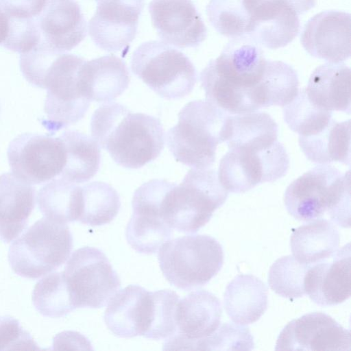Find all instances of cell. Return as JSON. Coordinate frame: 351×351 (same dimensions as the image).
<instances>
[{
  "label": "cell",
  "instance_id": "cell-1",
  "mask_svg": "<svg viewBox=\"0 0 351 351\" xmlns=\"http://www.w3.org/2000/svg\"><path fill=\"white\" fill-rule=\"evenodd\" d=\"M267 62L262 50L250 38H234L200 73L206 100L230 114L265 108Z\"/></svg>",
  "mask_w": 351,
  "mask_h": 351
},
{
  "label": "cell",
  "instance_id": "cell-2",
  "mask_svg": "<svg viewBox=\"0 0 351 351\" xmlns=\"http://www.w3.org/2000/svg\"><path fill=\"white\" fill-rule=\"evenodd\" d=\"M86 60L60 52L43 40L20 57V68L31 84L47 89L43 124L52 134L78 122L90 101L81 93L78 75Z\"/></svg>",
  "mask_w": 351,
  "mask_h": 351
},
{
  "label": "cell",
  "instance_id": "cell-3",
  "mask_svg": "<svg viewBox=\"0 0 351 351\" xmlns=\"http://www.w3.org/2000/svg\"><path fill=\"white\" fill-rule=\"evenodd\" d=\"M92 138L119 165L138 169L155 160L165 144L159 119L135 113L120 104L99 107L90 121Z\"/></svg>",
  "mask_w": 351,
  "mask_h": 351
},
{
  "label": "cell",
  "instance_id": "cell-4",
  "mask_svg": "<svg viewBox=\"0 0 351 351\" xmlns=\"http://www.w3.org/2000/svg\"><path fill=\"white\" fill-rule=\"evenodd\" d=\"M284 202L295 219L309 221L328 213L341 227L350 226V171L342 173L326 164L319 165L293 180Z\"/></svg>",
  "mask_w": 351,
  "mask_h": 351
},
{
  "label": "cell",
  "instance_id": "cell-5",
  "mask_svg": "<svg viewBox=\"0 0 351 351\" xmlns=\"http://www.w3.org/2000/svg\"><path fill=\"white\" fill-rule=\"evenodd\" d=\"M227 112L206 100L186 104L178 123L166 134L174 158L193 169H208L215 161L217 145L225 141Z\"/></svg>",
  "mask_w": 351,
  "mask_h": 351
},
{
  "label": "cell",
  "instance_id": "cell-6",
  "mask_svg": "<svg viewBox=\"0 0 351 351\" xmlns=\"http://www.w3.org/2000/svg\"><path fill=\"white\" fill-rule=\"evenodd\" d=\"M228 193L215 169L193 168L180 184L170 182L162 201V217L179 232H196L225 203Z\"/></svg>",
  "mask_w": 351,
  "mask_h": 351
},
{
  "label": "cell",
  "instance_id": "cell-7",
  "mask_svg": "<svg viewBox=\"0 0 351 351\" xmlns=\"http://www.w3.org/2000/svg\"><path fill=\"white\" fill-rule=\"evenodd\" d=\"M8 261L17 275L43 277L69 258L73 237L67 223L44 217L12 241Z\"/></svg>",
  "mask_w": 351,
  "mask_h": 351
},
{
  "label": "cell",
  "instance_id": "cell-8",
  "mask_svg": "<svg viewBox=\"0 0 351 351\" xmlns=\"http://www.w3.org/2000/svg\"><path fill=\"white\" fill-rule=\"evenodd\" d=\"M158 262L167 281L188 291L208 283L221 269V244L206 234L185 235L168 240L159 248Z\"/></svg>",
  "mask_w": 351,
  "mask_h": 351
},
{
  "label": "cell",
  "instance_id": "cell-9",
  "mask_svg": "<svg viewBox=\"0 0 351 351\" xmlns=\"http://www.w3.org/2000/svg\"><path fill=\"white\" fill-rule=\"evenodd\" d=\"M131 69L148 87L167 99L186 96L197 82V71L189 58L158 40L145 42L136 48Z\"/></svg>",
  "mask_w": 351,
  "mask_h": 351
},
{
  "label": "cell",
  "instance_id": "cell-10",
  "mask_svg": "<svg viewBox=\"0 0 351 351\" xmlns=\"http://www.w3.org/2000/svg\"><path fill=\"white\" fill-rule=\"evenodd\" d=\"M62 273L75 308L103 307L121 287L107 256L93 247L74 251Z\"/></svg>",
  "mask_w": 351,
  "mask_h": 351
},
{
  "label": "cell",
  "instance_id": "cell-11",
  "mask_svg": "<svg viewBox=\"0 0 351 351\" xmlns=\"http://www.w3.org/2000/svg\"><path fill=\"white\" fill-rule=\"evenodd\" d=\"M289 167L286 149L277 141L261 150L228 149L219 162L217 176L228 192L241 193L259 184L272 182L284 177Z\"/></svg>",
  "mask_w": 351,
  "mask_h": 351
},
{
  "label": "cell",
  "instance_id": "cell-12",
  "mask_svg": "<svg viewBox=\"0 0 351 351\" xmlns=\"http://www.w3.org/2000/svg\"><path fill=\"white\" fill-rule=\"evenodd\" d=\"M8 158L12 173L29 184H38L60 175L66 152L60 137L25 133L10 143Z\"/></svg>",
  "mask_w": 351,
  "mask_h": 351
},
{
  "label": "cell",
  "instance_id": "cell-13",
  "mask_svg": "<svg viewBox=\"0 0 351 351\" xmlns=\"http://www.w3.org/2000/svg\"><path fill=\"white\" fill-rule=\"evenodd\" d=\"M88 29L94 43L108 52L124 54L137 33L144 0H95Z\"/></svg>",
  "mask_w": 351,
  "mask_h": 351
},
{
  "label": "cell",
  "instance_id": "cell-14",
  "mask_svg": "<svg viewBox=\"0 0 351 351\" xmlns=\"http://www.w3.org/2000/svg\"><path fill=\"white\" fill-rule=\"evenodd\" d=\"M221 306L219 299L204 290L192 291L179 300L176 309V331L163 350H195L199 341L219 326Z\"/></svg>",
  "mask_w": 351,
  "mask_h": 351
},
{
  "label": "cell",
  "instance_id": "cell-15",
  "mask_svg": "<svg viewBox=\"0 0 351 351\" xmlns=\"http://www.w3.org/2000/svg\"><path fill=\"white\" fill-rule=\"evenodd\" d=\"M350 330L322 312L305 314L288 323L280 333L276 350L350 351Z\"/></svg>",
  "mask_w": 351,
  "mask_h": 351
},
{
  "label": "cell",
  "instance_id": "cell-16",
  "mask_svg": "<svg viewBox=\"0 0 351 351\" xmlns=\"http://www.w3.org/2000/svg\"><path fill=\"white\" fill-rule=\"evenodd\" d=\"M249 16L246 35L268 49L283 47L300 30L298 14L282 0H241Z\"/></svg>",
  "mask_w": 351,
  "mask_h": 351
},
{
  "label": "cell",
  "instance_id": "cell-17",
  "mask_svg": "<svg viewBox=\"0 0 351 351\" xmlns=\"http://www.w3.org/2000/svg\"><path fill=\"white\" fill-rule=\"evenodd\" d=\"M159 37L179 48L196 47L207 29L192 0H152L148 6Z\"/></svg>",
  "mask_w": 351,
  "mask_h": 351
},
{
  "label": "cell",
  "instance_id": "cell-18",
  "mask_svg": "<svg viewBox=\"0 0 351 351\" xmlns=\"http://www.w3.org/2000/svg\"><path fill=\"white\" fill-rule=\"evenodd\" d=\"M350 14L327 10L311 18L304 27L301 43L312 56L339 63L350 56Z\"/></svg>",
  "mask_w": 351,
  "mask_h": 351
},
{
  "label": "cell",
  "instance_id": "cell-19",
  "mask_svg": "<svg viewBox=\"0 0 351 351\" xmlns=\"http://www.w3.org/2000/svg\"><path fill=\"white\" fill-rule=\"evenodd\" d=\"M350 243L330 257L311 265L304 278V289L315 304L326 306L341 304L350 296Z\"/></svg>",
  "mask_w": 351,
  "mask_h": 351
},
{
  "label": "cell",
  "instance_id": "cell-20",
  "mask_svg": "<svg viewBox=\"0 0 351 351\" xmlns=\"http://www.w3.org/2000/svg\"><path fill=\"white\" fill-rule=\"evenodd\" d=\"M108 303L104 322L114 335L124 338L145 336L151 322L152 292L130 285L117 291Z\"/></svg>",
  "mask_w": 351,
  "mask_h": 351
},
{
  "label": "cell",
  "instance_id": "cell-21",
  "mask_svg": "<svg viewBox=\"0 0 351 351\" xmlns=\"http://www.w3.org/2000/svg\"><path fill=\"white\" fill-rule=\"evenodd\" d=\"M36 19L43 40L60 52L77 46L87 34L86 20L75 0H47Z\"/></svg>",
  "mask_w": 351,
  "mask_h": 351
},
{
  "label": "cell",
  "instance_id": "cell-22",
  "mask_svg": "<svg viewBox=\"0 0 351 351\" xmlns=\"http://www.w3.org/2000/svg\"><path fill=\"white\" fill-rule=\"evenodd\" d=\"M129 83L125 62L114 55L85 61L78 75L81 93L90 101L110 103L128 88Z\"/></svg>",
  "mask_w": 351,
  "mask_h": 351
},
{
  "label": "cell",
  "instance_id": "cell-23",
  "mask_svg": "<svg viewBox=\"0 0 351 351\" xmlns=\"http://www.w3.org/2000/svg\"><path fill=\"white\" fill-rule=\"evenodd\" d=\"M36 200L32 184L13 173L0 175V239L10 243L25 230Z\"/></svg>",
  "mask_w": 351,
  "mask_h": 351
},
{
  "label": "cell",
  "instance_id": "cell-24",
  "mask_svg": "<svg viewBox=\"0 0 351 351\" xmlns=\"http://www.w3.org/2000/svg\"><path fill=\"white\" fill-rule=\"evenodd\" d=\"M350 69L342 63L328 62L317 67L305 88L308 99L328 111L350 114Z\"/></svg>",
  "mask_w": 351,
  "mask_h": 351
},
{
  "label": "cell",
  "instance_id": "cell-25",
  "mask_svg": "<svg viewBox=\"0 0 351 351\" xmlns=\"http://www.w3.org/2000/svg\"><path fill=\"white\" fill-rule=\"evenodd\" d=\"M223 300L229 317L235 324L245 326L258 321L266 311L267 289L257 277L240 274L227 285Z\"/></svg>",
  "mask_w": 351,
  "mask_h": 351
},
{
  "label": "cell",
  "instance_id": "cell-26",
  "mask_svg": "<svg viewBox=\"0 0 351 351\" xmlns=\"http://www.w3.org/2000/svg\"><path fill=\"white\" fill-rule=\"evenodd\" d=\"M339 234L335 226L324 219H315L295 229L290 245L299 262L311 265L332 255L339 245Z\"/></svg>",
  "mask_w": 351,
  "mask_h": 351
},
{
  "label": "cell",
  "instance_id": "cell-27",
  "mask_svg": "<svg viewBox=\"0 0 351 351\" xmlns=\"http://www.w3.org/2000/svg\"><path fill=\"white\" fill-rule=\"evenodd\" d=\"M278 141V125L263 112L228 116L225 128V141L228 149H265Z\"/></svg>",
  "mask_w": 351,
  "mask_h": 351
},
{
  "label": "cell",
  "instance_id": "cell-28",
  "mask_svg": "<svg viewBox=\"0 0 351 351\" xmlns=\"http://www.w3.org/2000/svg\"><path fill=\"white\" fill-rule=\"evenodd\" d=\"M300 147L311 162L350 164V120L337 122L330 119L321 132L309 136H299Z\"/></svg>",
  "mask_w": 351,
  "mask_h": 351
},
{
  "label": "cell",
  "instance_id": "cell-29",
  "mask_svg": "<svg viewBox=\"0 0 351 351\" xmlns=\"http://www.w3.org/2000/svg\"><path fill=\"white\" fill-rule=\"evenodd\" d=\"M66 152V162L60 176L75 184L90 180L100 165V149L93 138L76 130H66L60 136Z\"/></svg>",
  "mask_w": 351,
  "mask_h": 351
},
{
  "label": "cell",
  "instance_id": "cell-30",
  "mask_svg": "<svg viewBox=\"0 0 351 351\" xmlns=\"http://www.w3.org/2000/svg\"><path fill=\"white\" fill-rule=\"evenodd\" d=\"M36 200L45 217L64 223L78 221L81 186L60 177L54 178L40 189Z\"/></svg>",
  "mask_w": 351,
  "mask_h": 351
},
{
  "label": "cell",
  "instance_id": "cell-31",
  "mask_svg": "<svg viewBox=\"0 0 351 351\" xmlns=\"http://www.w3.org/2000/svg\"><path fill=\"white\" fill-rule=\"evenodd\" d=\"M121 207L118 193L110 184L93 182L81 186V209L78 221L92 226L110 223Z\"/></svg>",
  "mask_w": 351,
  "mask_h": 351
},
{
  "label": "cell",
  "instance_id": "cell-32",
  "mask_svg": "<svg viewBox=\"0 0 351 351\" xmlns=\"http://www.w3.org/2000/svg\"><path fill=\"white\" fill-rule=\"evenodd\" d=\"M171 235L172 228L162 218L152 215L132 213L125 229L128 243L145 254L157 252Z\"/></svg>",
  "mask_w": 351,
  "mask_h": 351
},
{
  "label": "cell",
  "instance_id": "cell-33",
  "mask_svg": "<svg viewBox=\"0 0 351 351\" xmlns=\"http://www.w3.org/2000/svg\"><path fill=\"white\" fill-rule=\"evenodd\" d=\"M36 309L45 317H63L75 309L62 272H51L41 278L32 292Z\"/></svg>",
  "mask_w": 351,
  "mask_h": 351
},
{
  "label": "cell",
  "instance_id": "cell-34",
  "mask_svg": "<svg viewBox=\"0 0 351 351\" xmlns=\"http://www.w3.org/2000/svg\"><path fill=\"white\" fill-rule=\"evenodd\" d=\"M284 120L289 128L302 136H309L321 132L332 119V112L320 108L308 98L305 88L283 107Z\"/></svg>",
  "mask_w": 351,
  "mask_h": 351
},
{
  "label": "cell",
  "instance_id": "cell-35",
  "mask_svg": "<svg viewBox=\"0 0 351 351\" xmlns=\"http://www.w3.org/2000/svg\"><path fill=\"white\" fill-rule=\"evenodd\" d=\"M310 266L299 262L291 255L277 259L269 271V287L283 298L295 299L302 297L306 294L304 278Z\"/></svg>",
  "mask_w": 351,
  "mask_h": 351
},
{
  "label": "cell",
  "instance_id": "cell-36",
  "mask_svg": "<svg viewBox=\"0 0 351 351\" xmlns=\"http://www.w3.org/2000/svg\"><path fill=\"white\" fill-rule=\"evenodd\" d=\"M206 14L219 34L231 38L246 35L249 16L241 0H210Z\"/></svg>",
  "mask_w": 351,
  "mask_h": 351
},
{
  "label": "cell",
  "instance_id": "cell-37",
  "mask_svg": "<svg viewBox=\"0 0 351 351\" xmlns=\"http://www.w3.org/2000/svg\"><path fill=\"white\" fill-rule=\"evenodd\" d=\"M152 296L151 322L144 337L155 340L169 337L176 331V309L180 298L169 289L154 291Z\"/></svg>",
  "mask_w": 351,
  "mask_h": 351
},
{
  "label": "cell",
  "instance_id": "cell-38",
  "mask_svg": "<svg viewBox=\"0 0 351 351\" xmlns=\"http://www.w3.org/2000/svg\"><path fill=\"white\" fill-rule=\"evenodd\" d=\"M254 343L248 328L223 323L208 337L197 343L195 350H251Z\"/></svg>",
  "mask_w": 351,
  "mask_h": 351
},
{
  "label": "cell",
  "instance_id": "cell-39",
  "mask_svg": "<svg viewBox=\"0 0 351 351\" xmlns=\"http://www.w3.org/2000/svg\"><path fill=\"white\" fill-rule=\"evenodd\" d=\"M8 19V30L2 43L5 48L23 54L31 51L40 43L41 34L36 18Z\"/></svg>",
  "mask_w": 351,
  "mask_h": 351
},
{
  "label": "cell",
  "instance_id": "cell-40",
  "mask_svg": "<svg viewBox=\"0 0 351 351\" xmlns=\"http://www.w3.org/2000/svg\"><path fill=\"white\" fill-rule=\"evenodd\" d=\"M30 335L10 316H0V351L38 350Z\"/></svg>",
  "mask_w": 351,
  "mask_h": 351
},
{
  "label": "cell",
  "instance_id": "cell-41",
  "mask_svg": "<svg viewBox=\"0 0 351 351\" xmlns=\"http://www.w3.org/2000/svg\"><path fill=\"white\" fill-rule=\"evenodd\" d=\"M47 0H0V8L8 17L33 19L43 10Z\"/></svg>",
  "mask_w": 351,
  "mask_h": 351
},
{
  "label": "cell",
  "instance_id": "cell-42",
  "mask_svg": "<svg viewBox=\"0 0 351 351\" xmlns=\"http://www.w3.org/2000/svg\"><path fill=\"white\" fill-rule=\"evenodd\" d=\"M8 30V19L0 8V44L4 41Z\"/></svg>",
  "mask_w": 351,
  "mask_h": 351
},
{
  "label": "cell",
  "instance_id": "cell-43",
  "mask_svg": "<svg viewBox=\"0 0 351 351\" xmlns=\"http://www.w3.org/2000/svg\"><path fill=\"white\" fill-rule=\"evenodd\" d=\"M267 66V65H266ZM265 82H266V78H265ZM266 86H267V82H266ZM268 93V91H267ZM268 105H269V93H268Z\"/></svg>",
  "mask_w": 351,
  "mask_h": 351
}]
</instances>
